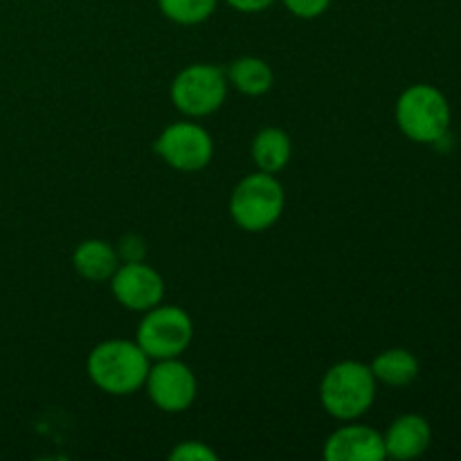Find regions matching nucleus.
<instances>
[{"instance_id": "1", "label": "nucleus", "mask_w": 461, "mask_h": 461, "mask_svg": "<svg viewBox=\"0 0 461 461\" xmlns=\"http://www.w3.org/2000/svg\"><path fill=\"white\" fill-rule=\"evenodd\" d=\"M151 358L135 340H104L86 360L95 387L111 396H131L142 390Z\"/></svg>"}, {"instance_id": "2", "label": "nucleus", "mask_w": 461, "mask_h": 461, "mask_svg": "<svg viewBox=\"0 0 461 461\" xmlns=\"http://www.w3.org/2000/svg\"><path fill=\"white\" fill-rule=\"evenodd\" d=\"M376 385L372 367L358 360H342L327 369L320 383V401L327 414L338 421H356L376 401Z\"/></svg>"}, {"instance_id": "3", "label": "nucleus", "mask_w": 461, "mask_h": 461, "mask_svg": "<svg viewBox=\"0 0 461 461\" xmlns=\"http://www.w3.org/2000/svg\"><path fill=\"white\" fill-rule=\"evenodd\" d=\"M396 124L401 133L419 144H435L450 129V104L439 88L414 84L396 99Z\"/></svg>"}, {"instance_id": "4", "label": "nucleus", "mask_w": 461, "mask_h": 461, "mask_svg": "<svg viewBox=\"0 0 461 461\" xmlns=\"http://www.w3.org/2000/svg\"><path fill=\"white\" fill-rule=\"evenodd\" d=\"M286 194L275 174L257 171L246 176L230 196V216L246 232H266L284 214Z\"/></svg>"}, {"instance_id": "5", "label": "nucleus", "mask_w": 461, "mask_h": 461, "mask_svg": "<svg viewBox=\"0 0 461 461\" xmlns=\"http://www.w3.org/2000/svg\"><path fill=\"white\" fill-rule=\"evenodd\" d=\"M228 75L212 63H194L174 77L171 104L187 117H205L219 111L228 97Z\"/></svg>"}, {"instance_id": "6", "label": "nucleus", "mask_w": 461, "mask_h": 461, "mask_svg": "<svg viewBox=\"0 0 461 461\" xmlns=\"http://www.w3.org/2000/svg\"><path fill=\"white\" fill-rule=\"evenodd\" d=\"M194 340V322L180 306L158 304L140 320L135 342L151 360L180 358Z\"/></svg>"}, {"instance_id": "7", "label": "nucleus", "mask_w": 461, "mask_h": 461, "mask_svg": "<svg viewBox=\"0 0 461 461\" xmlns=\"http://www.w3.org/2000/svg\"><path fill=\"white\" fill-rule=\"evenodd\" d=\"M153 149L167 165L174 167L176 171H185V174L205 169L214 156L212 135L194 122L169 124L158 135Z\"/></svg>"}, {"instance_id": "8", "label": "nucleus", "mask_w": 461, "mask_h": 461, "mask_svg": "<svg viewBox=\"0 0 461 461\" xmlns=\"http://www.w3.org/2000/svg\"><path fill=\"white\" fill-rule=\"evenodd\" d=\"M144 387H147L151 403L169 414H178L192 408L198 394L196 376L180 358L156 360V365L149 367Z\"/></svg>"}, {"instance_id": "9", "label": "nucleus", "mask_w": 461, "mask_h": 461, "mask_svg": "<svg viewBox=\"0 0 461 461\" xmlns=\"http://www.w3.org/2000/svg\"><path fill=\"white\" fill-rule=\"evenodd\" d=\"M111 291L120 306L147 313L153 306L162 304L165 279L144 261H124L111 277Z\"/></svg>"}, {"instance_id": "10", "label": "nucleus", "mask_w": 461, "mask_h": 461, "mask_svg": "<svg viewBox=\"0 0 461 461\" xmlns=\"http://www.w3.org/2000/svg\"><path fill=\"white\" fill-rule=\"evenodd\" d=\"M385 457V441L381 432L360 423L338 428L324 444L327 461H383Z\"/></svg>"}, {"instance_id": "11", "label": "nucleus", "mask_w": 461, "mask_h": 461, "mask_svg": "<svg viewBox=\"0 0 461 461\" xmlns=\"http://www.w3.org/2000/svg\"><path fill=\"white\" fill-rule=\"evenodd\" d=\"M383 441H385L387 457L399 461L417 459L430 448L432 428L419 414H403L387 428Z\"/></svg>"}, {"instance_id": "12", "label": "nucleus", "mask_w": 461, "mask_h": 461, "mask_svg": "<svg viewBox=\"0 0 461 461\" xmlns=\"http://www.w3.org/2000/svg\"><path fill=\"white\" fill-rule=\"evenodd\" d=\"M72 266L77 275L84 277L86 282H111L115 270L120 268V252L102 239H88L77 246L72 255Z\"/></svg>"}, {"instance_id": "13", "label": "nucleus", "mask_w": 461, "mask_h": 461, "mask_svg": "<svg viewBox=\"0 0 461 461\" xmlns=\"http://www.w3.org/2000/svg\"><path fill=\"white\" fill-rule=\"evenodd\" d=\"M250 156L259 171H266V174H279V171L291 162V138H288L286 131L277 129V126L261 129L259 133L255 135V140H252Z\"/></svg>"}, {"instance_id": "14", "label": "nucleus", "mask_w": 461, "mask_h": 461, "mask_svg": "<svg viewBox=\"0 0 461 461\" xmlns=\"http://www.w3.org/2000/svg\"><path fill=\"white\" fill-rule=\"evenodd\" d=\"M225 75H228V84L241 95H248V97L266 95L275 84L273 68L259 57L237 59V61L230 63Z\"/></svg>"}, {"instance_id": "15", "label": "nucleus", "mask_w": 461, "mask_h": 461, "mask_svg": "<svg viewBox=\"0 0 461 461\" xmlns=\"http://www.w3.org/2000/svg\"><path fill=\"white\" fill-rule=\"evenodd\" d=\"M369 367L378 383L390 387H405L417 381L419 376V360L408 349L381 351Z\"/></svg>"}, {"instance_id": "16", "label": "nucleus", "mask_w": 461, "mask_h": 461, "mask_svg": "<svg viewBox=\"0 0 461 461\" xmlns=\"http://www.w3.org/2000/svg\"><path fill=\"white\" fill-rule=\"evenodd\" d=\"M219 0H158V7L178 25H198L216 12Z\"/></svg>"}, {"instance_id": "17", "label": "nucleus", "mask_w": 461, "mask_h": 461, "mask_svg": "<svg viewBox=\"0 0 461 461\" xmlns=\"http://www.w3.org/2000/svg\"><path fill=\"white\" fill-rule=\"evenodd\" d=\"M169 459L178 461H216L219 455L203 441H183L169 453Z\"/></svg>"}, {"instance_id": "18", "label": "nucleus", "mask_w": 461, "mask_h": 461, "mask_svg": "<svg viewBox=\"0 0 461 461\" xmlns=\"http://www.w3.org/2000/svg\"><path fill=\"white\" fill-rule=\"evenodd\" d=\"M284 5L293 16L302 18V21H313L327 12L331 0H284Z\"/></svg>"}, {"instance_id": "19", "label": "nucleus", "mask_w": 461, "mask_h": 461, "mask_svg": "<svg viewBox=\"0 0 461 461\" xmlns=\"http://www.w3.org/2000/svg\"><path fill=\"white\" fill-rule=\"evenodd\" d=\"M120 259L124 261H144V255H147V248H144V241L135 234H129V237L122 239L120 243Z\"/></svg>"}, {"instance_id": "20", "label": "nucleus", "mask_w": 461, "mask_h": 461, "mask_svg": "<svg viewBox=\"0 0 461 461\" xmlns=\"http://www.w3.org/2000/svg\"><path fill=\"white\" fill-rule=\"evenodd\" d=\"M232 9L243 14H257V12H264L268 9L275 0H225Z\"/></svg>"}]
</instances>
